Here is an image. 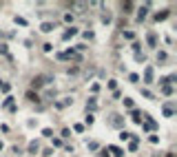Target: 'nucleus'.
I'll return each mask as SVG.
<instances>
[{"label":"nucleus","instance_id":"1","mask_svg":"<svg viewBox=\"0 0 177 157\" xmlns=\"http://www.w3.org/2000/svg\"><path fill=\"white\" fill-rule=\"evenodd\" d=\"M47 80H49L47 75H38V77H33V82H31V86H35V89H40L42 84H47Z\"/></svg>","mask_w":177,"mask_h":157},{"label":"nucleus","instance_id":"2","mask_svg":"<svg viewBox=\"0 0 177 157\" xmlns=\"http://www.w3.org/2000/svg\"><path fill=\"white\" fill-rule=\"evenodd\" d=\"M42 31H47V33L53 31V25H51V22H44V25H42Z\"/></svg>","mask_w":177,"mask_h":157},{"label":"nucleus","instance_id":"3","mask_svg":"<svg viewBox=\"0 0 177 157\" xmlns=\"http://www.w3.org/2000/svg\"><path fill=\"white\" fill-rule=\"evenodd\" d=\"M166 15H168V11H162V13H157L155 18H157V20H164V18H166Z\"/></svg>","mask_w":177,"mask_h":157},{"label":"nucleus","instance_id":"4","mask_svg":"<svg viewBox=\"0 0 177 157\" xmlns=\"http://www.w3.org/2000/svg\"><path fill=\"white\" fill-rule=\"evenodd\" d=\"M71 36H75V29H69V31L64 33V38H71Z\"/></svg>","mask_w":177,"mask_h":157},{"label":"nucleus","instance_id":"5","mask_svg":"<svg viewBox=\"0 0 177 157\" xmlns=\"http://www.w3.org/2000/svg\"><path fill=\"white\" fill-rule=\"evenodd\" d=\"M122 7H124V9H126V13H128V11L133 9V5H131V2H124V5H122Z\"/></svg>","mask_w":177,"mask_h":157},{"label":"nucleus","instance_id":"6","mask_svg":"<svg viewBox=\"0 0 177 157\" xmlns=\"http://www.w3.org/2000/svg\"><path fill=\"white\" fill-rule=\"evenodd\" d=\"M111 151H113V153H115V157H122V151H120V148H115V146H113V148H111Z\"/></svg>","mask_w":177,"mask_h":157},{"label":"nucleus","instance_id":"7","mask_svg":"<svg viewBox=\"0 0 177 157\" xmlns=\"http://www.w3.org/2000/svg\"><path fill=\"white\" fill-rule=\"evenodd\" d=\"M0 53H7V46L5 44H0Z\"/></svg>","mask_w":177,"mask_h":157},{"label":"nucleus","instance_id":"8","mask_svg":"<svg viewBox=\"0 0 177 157\" xmlns=\"http://www.w3.org/2000/svg\"><path fill=\"white\" fill-rule=\"evenodd\" d=\"M166 157H173V155H171V153H168V155H166Z\"/></svg>","mask_w":177,"mask_h":157},{"label":"nucleus","instance_id":"9","mask_svg":"<svg viewBox=\"0 0 177 157\" xmlns=\"http://www.w3.org/2000/svg\"><path fill=\"white\" fill-rule=\"evenodd\" d=\"M0 146H2V144H0Z\"/></svg>","mask_w":177,"mask_h":157}]
</instances>
